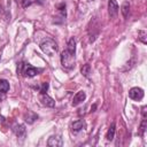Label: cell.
<instances>
[{
	"label": "cell",
	"mask_w": 147,
	"mask_h": 147,
	"mask_svg": "<svg viewBox=\"0 0 147 147\" xmlns=\"http://www.w3.org/2000/svg\"><path fill=\"white\" fill-rule=\"evenodd\" d=\"M40 48L46 55L53 56L57 51V44L52 38H46L40 42Z\"/></svg>",
	"instance_id": "obj_1"
},
{
	"label": "cell",
	"mask_w": 147,
	"mask_h": 147,
	"mask_svg": "<svg viewBox=\"0 0 147 147\" xmlns=\"http://www.w3.org/2000/svg\"><path fill=\"white\" fill-rule=\"evenodd\" d=\"M76 59H75V53H71L67 48L61 53V64L65 69H72L75 65Z\"/></svg>",
	"instance_id": "obj_2"
},
{
	"label": "cell",
	"mask_w": 147,
	"mask_h": 147,
	"mask_svg": "<svg viewBox=\"0 0 147 147\" xmlns=\"http://www.w3.org/2000/svg\"><path fill=\"white\" fill-rule=\"evenodd\" d=\"M41 71H42V69H40V68H36V67H32L29 63H24L23 70H22V75L25 76V77H33V76L40 74Z\"/></svg>",
	"instance_id": "obj_3"
},
{
	"label": "cell",
	"mask_w": 147,
	"mask_h": 147,
	"mask_svg": "<svg viewBox=\"0 0 147 147\" xmlns=\"http://www.w3.org/2000/svg\"><path fill=\"white\" fill-rule=\"evenodd\" d=\"M129 98L134 101H140L144 98V90L140 87H132L129 91Z\"/></svg>",
	"instance_id": "obj_4"
},
{
	"label": "cell",
	"mask_w": 147,
	"mask_h": 147,
	"mask_svg": "<svg viewBox=\"0 0 147 147\" xmlns=\"http://www.w3.org/2000/svg\"><path fill=\"white\" fill-rule=\"evenodd\" d=\"M108 13L110 17L115 18L118 13V3L116 0H108Z\"/></svg>",
	"instance_id": "obj_5"
},
{
	"label": "cell",
	"mask_w": 147,
	"mask_h": 147,
	"mask_svg": "<svg viewBox=\"0 0 147 147\" xmlns=\"http://www.w3.org/2000/svg\"><path fill=\"white\" fill-rule=\"evenodd\" d=\"M47 145L49 147H61L63 146V139L61 136H52L47 140Z\"/></svg>",
	"instance_id": "obj_6"
},
{
	"label": "cell",
	"mask_w": 147,
	"mask_h": 147,
	"mask_svg": "<svg viewBox=\"0 0 147 147\" xmlns=\"http://www.w3.org/2000/svg\"><path fill=\"white\" fill-rule=\"evenodd\" d=\"M13 131L16 134V137H18L21 139H23L25 137V134H26V129H25V126L23 124H15L13 126Z\"/></svg>",
	"instance_id": "obj_7"
},
{
	"label": "cell",
	"mask_w": 147,
	"mask_h": 147,
	"mask_svg": "<svg viewBox=\"0 0 147 147\" xmlns=\"http://www.w3.org/2000/svg\"><path fill=\"white\" fill-rule=\"evenodd\" d=\"M85 99H86V93H85L84 91H79V92H77V93L75 94L71 105H72L74 107H76V106H78L79 103H82Z\"/></svg>",
	"instance_id": "obj_8"
},
{
	"label": "cell",
	"mask_w": 147,
	"mask_h": 147,
	"mask_svg": "<svg viewBox=\"0 0 147 147\" xmlns=\"http://www.w3.org/2000/svg\"><path fill=\"white\" fill-rule=\"evenodd\" d=\"M40 101H41V103H42L44 106H46V107H54V106H55V101H54L49 95H47L46 93L40 95Z\"/></svg>",
	"instance_id": "obj_9"
},
{
	"label": "cell",
	"mask_w": 147,
	"mask_h": 147,
	"mask_svg": "<svg viewBox=\"0 0 147 147\" xmlns=\"http://www.w3.org/2000/svg\"><path fill=\"white\" fill-rule=\"evenodd\" d=\"M36 119H38V115L31 110H29L25 115H24V121L28 123V124H32Z\"/></svg>",
	"instance_id": "obj_10"
},
{
	"label": "cell",
	"mask_w": 147,
	"mask_h": 147,
	"mask_svg": "<svg viewBox=\"0 0 147 147\" xmlns=\"http://www.w3.org/2000/svg\"><path fill=\"white\" fill-rule=\"evenodd\" d=\"M84 127H85V123H84V121H82V119H77V121H75V122L71 124V129H72V131H75V132H78V131L83 130Z\"/></svg>",
	"instance_id": "obj_11"
},
{
	"label": "cell",
	"mask_w": 147,
	"mask_h": 147,
	"mask_svg": "<svg viewBox=\"0 0 147 147\" xmlns=\"http://www.w3.org/2000/svg\"><path fill=\"white\" fill-rule=\"evenodd\" d=\"M115 127H116L115 122H113L111 125L109 126V129H108V131H107V136H106V138H107L108 141H111V140L114 139V137H115Z\"/></svg>",
	"instance_id": "obj_12"
},
{
	"label": "cell",
	"mask_w": 147,
	"mask_h": 147,
	"mask_svg": "<svg viewBox=\"0 0 147 147\" xmlns=\"http://www.w3.org/2000/svg\"><path fill=\"white\" fill-rule=\"evenodd\" d=\"M121 10H122V14H123L124 18H126V17H127V15H129V11H130V3H129L127 1H124V2H123V5H122Z\"/></svg>",
	"instance_id": "obj_13"
},
{
	"label": "cell",
	"mask_w": 147,
	"mask_h": 147,
	"mask_svg": "<svg viewBox=\"0 0 147 147\" xmlns=\"http://www.w3.org/2000/svg\"><path fill=\"white\" fill-rule=\"evenodd\" d=\"M67 49L70 51L71 53H76V40H75L74 38H70V39H69Z\"/></svg>",
	"instance_id": "obj_14"
},
{
	"label": "cell",
	"mask_w": 147,
	"mask_h": 147,
	"mask_svg": "<svg viewBox=\"0 0 147 147\" xmlns=\"http://www.w3.org/2000/svg\"><path fill=\"white\" fill-rule=\"evenodd\" d=\"M0 91L3 93L9 91V83L6 79H0Z\"/></svg>",
	"instance_id": "obj_15"
},
{
	"label": "cell",
	"mask_w": 147,
	"mask_h": 147,
	"mask_svg": "<svg viewBox=\"0 0 147 147\" xmlns=\"http://www.w3.org/2000/svg\"><path fill=\"white\" fill-rule=\"evenodd\" d=\"M80 72H82V75H83V76L88 77V76H90V74H91V65H90L88 63L84 64V65L82 67V69H80Z\"/></svg>",
	"instance_id": "obj_16"
},
{
	"label": "cell",
	"mask_w": 147,
	"mask_h": 147,
	"mask_svg": "<svg viewBox=\"0 0 147 147\" xmlns=\"http://www.w3.org/2000/svg\"><path fill=\"white\" fill-rule=\"evenodd\" d=\"M146 36H147V33H146V31L145 30H139L138 31V37H139V39L141 40V42L142 44H147V39H146Z\"/></svg>",
	"instance_id": "obj_17"
},
{
	"label": "cell",
	"mask_w": 147,
	"mask_h": 147,
	"mask_svg": "<svg viewBox=\"0 0 147 147\" xmlns=\"http://www.w3.org/2000/svg\"><path fill=\"white\" fill-rule=\"evenodd\" d=\"M146 125H147V119H146V117H142V121L140 124V132H139L140 136H144L145 130H146Z\"/></svg>",
	"instance_id": "obj_18"
},
{
	"label": "cell",
	"mask_w": 147,
	"mask_h": 147,
	"mask_svg": "<svg viewBox=\"0 0 147 147\" xmlns=\"http://www.w3.org/2000/svg\"><path fill=\"white\" fill-rule=\"evenodd\" d=\"M48 87H49V84H48L47 82H44V83L41 84V87H40V93H41V94H45V93L48 91Z\"/></svg>",
	"instance_id": "obj_19"
},
{
	"label": "cell",
	"mask_w": 147,
	"mask_h": 147,
	"mask_svg": "<svg viewBox=\"0 0 147 147\" xmlns=\"http://www.w3.org/2000/svg\"><path fill=\"white\" fill-rule=\"evenodd\" d=\"M57 8H59V11L61 13L62 17H65V5H64V3H61Z\"/></svg>",
	"instance_id": "obj_20"
},
{
	"label": "cell",
	"mask_w": 147,
	"mask_h": 147,
	"mask_svg": "<svg viewBox=\"0 0 147 147\" xmlns=\"http://www.w3.org/2000/svg\"><path fill=\"white\" fill-rule=\"evenodd\" d=\"M32 2H33V0H22V7H23V8H26V7H29Z\"/></svg>",
	"instance_id": "obj_21"
},
{
	"label": "cell",
	"mask_w": 147,
	"mask_h": 147,
	"mask_svg": "<svg viewBox=\"0 0 147 147\" xmlns=\"http://www.w3.org/2000/svg\"><path fill=\"white\" fill-rule=\"evenodd\" d=\"M3 99H5V93L0 91V101H1V100H3Z\"/></svg>",
	"instance_id": "obj_22"
},
{
	"label": "cell",
	"mask_w": 147,
	"mask_h": 147,
	"mask_svg": "<svg viewBox=\"0 0 147 147\" xmlns=\"http://www.w3.org/2000/svg\"><path fill=\"white\" fill-rule=\"evenodd\" d=\"M95 108H96V105L94 103V105L91 107V111H95Z\"/></svg>",
	"instance_id": "obj_23"
},
{
	"label": "cell",
	"mask_w": 147,
	"mask_h": 147,
	"mask_svg": "<svg viewBox=\"0 0 147 147\" xmlns=\"http://www.w3.org/2000/svg\"><path fill=\"white\" fill-rule=\"evenodd\" d=\"M0 13H1V6H0Z\"/></svg>",
	"instance_id": "obj_24"
},
{
	"label": "cell",
	"mask_w": 147,
	"mask_h": 147,
	"mask_svg": "<svg viewBox=\"0 0 147 147\" xmlns=\"http://www.w3.org/2000/svg\"><path fill=\"white\" fill-rule=\"evenodd\" d=\"M87 1H93V0H87Z\"/></svg>",
	"instance_id": "obj_25"
},
{
	"label": "cell",
	"mask_w": 147,
	"mask_h": 147,
	"mask_svg": "<svg viewBox=\"0 0 147 147\" xmlns=\"http://www.w3.org/2000/svg\"><path fill=\"white\" fill-rule=\"evenodd\" d=\"M0 59H1V55H0Z\"/></svg>",
	"instance_id": "obj_26"
}]
</instances>
